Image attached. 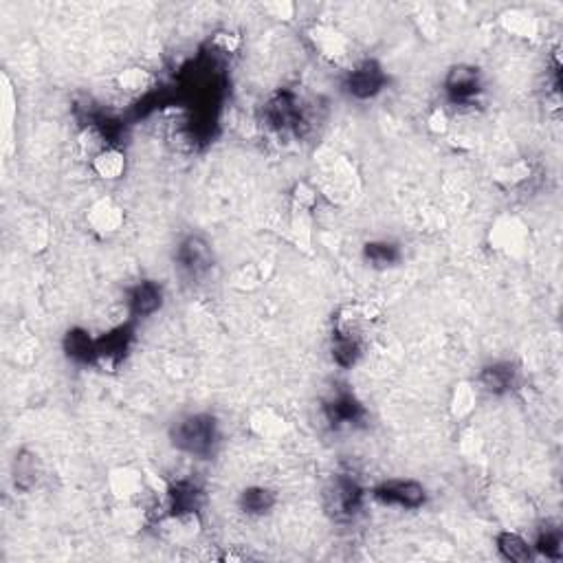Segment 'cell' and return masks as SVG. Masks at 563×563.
<instances>
[{"label": "cell", "instance_id": "1", "mask_svg": "<svg viewBox=\"0 0 563 563\" xmlns=\"http://www.w3.org/2000/svg\"><path fill=\"white\" fill-rule=\"evenodd\" d=\"M172 444L194 458H212L220 444V431L212 414H188L172 425Z\"/></svg>", "mask_w": 563, "mask_h": 563}, {"label": "cell", "instance_id": "2", "mask_svg": "<svg viewBox=\"0 0 563 563\" xmlns=\"http://www.w3.org/2000/svg\"><path fill=\"white\" fill-rule=\"evenodd\" d=\"M176 269L188 280H203L213 266V251L205 238L201 235H188L179 243L174 253Z\"/></svg>", "mask_w": 563, "mask_h": 563}, {"label": "cell", "instance_id": "3", "mask_svg": "<svg viewBox=\"0 0 563 563\" xmlns=\"http://www.w3.org/2000/svg\"><path fill=\"white\" fill-rule=\"evenodd\" d=\"M374 499L383 506L420 508L427 502V491L416 480H388L374 489Z\"/></svg>", "mask_w": 563, "mask_h": 563}, {"label": "cell", "instance_id": "4", "mask_svg": "<svg viewBox=\"0 0 563 563\" xmlns=\"http://www.w3.org/2000/svg\"><path fill=\"white\" fill-rule=\"evenodd\" d=\"M388 84V75L381 69L379 62L366 60L348 73L346 90L354 99H372Z\"/></svg>", "mask_w": 563, "mask_h": 563}, {"label": "cell", "instance_id": "5", "mask_svg": "<svg viewBox=\"0 0 563 563\" xmlns=\"http://www.w3.org/2000/svg\"><path fill=\"white\" fill-rule=\"evenodd\" d=\"M444 90L453 104H471L482 90V77L475 66H453L444 80Z\"/></svg>", "mask_w": 563, "mask_h": 563}, {"label": "cell", "instance_id": "6", "mask_svg": "<svg viewBox=\"0 0 563 563\" xmlns=\"http://www.w3.org/2000/svg\"><path fill=\"white\" fill-rule=\"evenodd\" d=\"M363 502V491L352 478L339 475L333 482V489L328 491V511L337 520H351L359 513Z\"/></svg>", "mask_w": 563, "mask_h": 563}, {"label": "cell", "instance_id": "7", "mask_svg": "<svg viewBox=\"0 0 563 563\" xmlns=\"http://www.w3.org/2000/svg\"><path fill=\"white\" fill-rule=\"evenodd\" d=\"M265 115L266 124H269L271 128L280 130V133H284V130H299V121H302L297 99L290 93L275 95V97L266 104Z\"/></svg>", "mask_w": 563, "mask_h": 563}, {"label": "cell", "instance_id": "8", "mask_svg": "<svg viewBox=\"0 0 563 563\" xmlns=\"http://www.w3.org/2000/svg\"><path fill=\"white\" fill-rule=\"evenodd\" d=\"M324 414L335 429L354 425L363 419V407L351 392H337L326 401Z\"/></svg>", "mask_w": 563, "mask_h": 563}, {"label": "cell", "instance_id": "9", "mask_svg": "<svg viewBox=\"0 0 563 563\" xmlns=\"http://www.w3.org/2000/svg\"><path fill=\"white\" fill-rule=\"evenodd\" d=\"M163 304V289L152 280H143L130 290L128 297V306H130V315L135 320H143V317L154 315V312L161 308Z\"/></svg>", "mask_w": 563, "mask_h": 563}, {"label": "cell", "instance_id": "10", "mask_svg": "<svg viewBox=\"0 0 563 563\" xmlns=\"http://www.w3.org/2000/svg\"><path fill=\"white\" fill-rule=\"evenodd\" d=\"M480 383L487 392L491 394H506L515 388L517 383V370L513 363L508 361H495L491 366L482 367L480 372Z\"/></svg>", "mask_w": 563, "mask_h": 563}, {"label": "cell", "instance_id": "11", "mask_svg": "<svg viewBox=\"0 0 563 563\" xmlns=\"http://www.w3.org/2000/svg\"><path fill=\"white\" fill-rule=\"evenodd\" d=\"M361 342H359L357 330L335 328L333 335V359L337 366L352 367L361 359Z\"/></svg>", "mask_w": 563, "mask_h": 563}, {"label": "cell", "instance_id": "12", "mask_svg": "<svg viewBox=\"0 0 563 563\" xmlns=\"http://www.w3.org/2000/svg\"><path fill=\"white\" fill-rule=\"evenodd\" d=\"M203 491L194 482H179L170 493V506L174 515H189L201 508Z\"/></svg>", "mask_w": 563, "mask_h": 563}, {"label": "cell", "instance_id": "13", "mask_svg": "<svg viewBox=\"0 0 563 563\" xmlns=\"http://www.w3.org/2000/svg\"><path fill=\"white\" fill-rule=\"evenodd\" d=\"M65 351L77 363H90L97 359V343L81 328H73L66 333Z\"/></svg>", "mask_w": 563, "mask_h": 563}, {"label": "cell", "instance_id": "14", "mask_svg": "<svg viewBox=\"0 0 563 563\" xmlns=\"http://www.w3.org/2000/svg\"><path fill=\"white\" fill-rule=\"evenodd\" d=\"M40 478V462L34 453L20 451L13 460V484L20 491H29Z\"/></svg>", "mask_w": 563, "mask_h": 563}, {"label": "cell", "instance_id": "15", "mask_svg": "<svg viewBox=\"0 0 563 563\" xmlns=\"http://www.w3.org/2000/svg\"><path fill=\"white\" fill-rule=\"evenodd\" d=\"M497 551L506 561L526 563L533 559V546L517 533H502L497 537Z\"/></svg>", "mask_w": 563, "mask_h": 563}, {"label": "cell", "instance_id": "16", "mask_svg": "<svg viewBox=\"0 0 563 563\" xmlns=\"http://www.w3.org/2000/svg\"><path fill=\"white\" fill-rule=\"evenodd\" d=\"M363 258L370 262L374 269H388V266H394L398 260H401V251L394 243H388V240H376V243H367L366 249H363Z\"/></svg>", "mask_w": 563, "mask_h": 563}, {"label": "cell", "instance_id": "17", "mask_svg": "<svg viewBox=\"0 0 563 563\" xmlns=\"http://www.w3.org/2000/svg\"><path fill=\"white\" fill-rule=\"evenodd\" d=\"M275 506V493L265 487H251L244 489L240 493V508L247 515H265Z\"/></svg>", "mask_w": 563, "mask_h": 563}, {"label": "cell", "instance_id": "18", "mask_svg": "<svg viewBox=\"0 0 563 563\" xmlns=\"http://www.w3.org/2000/svg\"><path fill=\"white\" fill-rule=\"evenodd\" d=\"M130 333L126 328H117L115 333L106 335L102 342H97V359L99 361H120L124 352L128 351Z\"/></svg>", "mask_w": 563, "mask_h": 563}, {"label": "cell", "instance_id": "19", "mask_svg": "<svg viewBox=\"0 0 563 563\" xmlns=\"http://www.w3.org/2000/svg\"><path fill=\"white\" fill-rule=\"evenodd\" d=\"M95 167L104 179H115L124 170V154L115 148L99 150V154L95 157Z\"/></svg>", "mask_w": 563, "mask_h": 563}, {"label": "cell", "instance_id": "20", "mask_svg": "<svg viewBox=\"0 0 563 563\" xmlns=\"http://www.w3.org/2000/svg\"><path fill=\"white\" fill-rule=\"evenodd\" d=\"M535 551H539L542 555H546L548 559H559L561 557V535L546 530V533L539 535L537 544H535Z\"/></svg>", "mask_w": 563, "mask_h": 563}]
</instances>
